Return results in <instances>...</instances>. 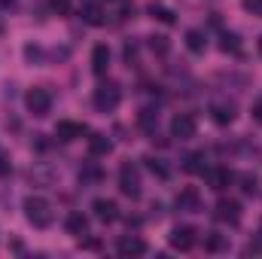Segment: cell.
Wrapping results in <instances>:
<instances>
[{"instance_id": "cell-1", "label": "cell", "mask_w": 262, "mask_h": 259, "mask_svg": "<svg viewBox=\"0 0 262 259\" xmlns=\"http://www.w3.org/2000/svg\"><path fill=\"white\" fill-rule=\"evenodd\" d=\"M25 217L34 229H49L52 220H55V210H52V201L43 198V195H31L25 198Z\"/></svg>"}, {"instance_id": "cell-2", "label": "cell", "mask_w": 262, "mask_h": 259, "mask_svg": "<svg viewBox=\"0 0 262 259\" xmlns=\"http://www.w3.org/2000/svg\"><path fill=\"white\" fill-rule=\"evenodd\" d=\"M119 101H122V89H119L116 82H104V85H98V89H95V107H98L101 113L116 110V107H119Z\"/></svg>"}, {"instance_id": "cell-3", "label": "cell", "mask_w": 262, "mask_h": 259, "mask_svg": "<svg viewBox=\"0 0 262 259\" xmlns=\"http://www.w3.org/2000/svg\"><path fill=\"white\" fill-rule=\"evenodd\" d=\"M25 107H28L34 116H46V113L52 110V92H49V89H43V85L31 89V92L25 95Z\"/></svg>"}, {"instance_id": "cell-4", "label": "cell", "mask_w": 262, "mask_h": 259, "mask_svg": "<svg viewBox=\"0 0 262 259\" xmlns=\"http://www.w3.org/2000/svg\"><path fill=\"white\" fill-rule=\"evenodd\" d=\"M119 189H122V195H128V198H137L140 195V171H137L134 162H125L119 168Z\"/></svg>"}, {"instance_id": "cell-5", "label": "cell", "mask_w": 262, "mask_h": 259, "mask_svg": "<svg viewBox=\"0 0 262 259\" xmlns=\"http://www.w3.org/2000/svg\"><path fill=\"white\" fill-rule=\"evenodd\" d=\"M195 131H198V122L192 113H177L171 119V137H177V140H192Z\"/></svg>"}, {"instance_id": "cell-6", "label": "cell", "mask_w": 262, "mask_h": 259, "mask_svg": "<svg viewBox=\"0 0 262 259\" xmlns=\"http://www.w3.org/2000/svg\"><path fill=\"white\" fill-rule=\"evenodd\" d=\"M213 217H216L220 223L238 226V223H241V204H238V201H232V198H220V201H216V210H213Z\"/></svg>"}, {"instance_id": "cell-7", "label": "cell", "mask_w": 262, "mask_h": 259, "mask_svg": "<svg viewBox=\"0 0 262 259\" xmlns=\"http://www.w3.org/2000/svg\"><path fill=\"white\" fill-rule=\"evenodd\" d=\"M92 213H95V220H101V223H116V220H119V207H116L113 198H95V201H92Z\"/></svg>"}, {"instance_id": "cell-8", "label": "cell", "mask_w": 262, "mask_h": 259, "mask_svg": "<svg viewBox=\"0 0 262 259\" xmlns=\"http://www.w3.org/2000/svg\"><path fill=\"white\" fill-rule=\"evenodd\" d=\"M192 244H195V229L192 226H177L171 232V247L174 250H192Z\"/></svg>"}, {"instance_id": "cell-9", "label": "cell", "mask_w": 262, "mask_h": 259, "mask_svg": "<svg viewBox=\"0 0 262 259\" xmlns=\"http://www.w3.org/2000/svg\"><path fill=\"white\" fill-rule=\"evenodd\" d=\"M116 250H119V256H143L146 253V241L137 238V235H125V238H119Z\"/></svg>"}, {"instance_id": "cell-10", "label": "cell", "mask_w": 262, "mask_h": 259, "mask_svg": "<svg viewBox=\"0 0 262 259\" xmlns=\"http://www.w3.org/2000/svg\"><path fill=\"white\" fill-rule=\"evenodd\" d=\"M210 119H213L216 125H232V122H235V104H229V101L210 104Z\"/></svg>"}, {"instance_id": "cell-11", "label": "cell", "mask_w": 262, "mask_h": 259, "mask_svg": "<svg viewBox=\"0 0 262 259\" xmlns=\"http://www.w3.org/2000/svg\"><path fill=\"white\" fill-rule=\"evenodd\" d=\"M207 174V183H210V189H216V192H223L232 180H235V174L229 171V168H207L204 171Z\"/></svg>"}, {"instance_id": "cell-12", "label": "cell", "mask_w": 262, "mask_h": 259, "mask_svg": "<svg viewBox=\"0 0 262 259\" xmlns=\"http://www.w3.org/2000/svg\"><path fill=\"white\" fill-rule=\"evenodd\" d=\"M92 70H95L98 76H104V73L110 70V49H107V43H98V46L92 49Z\"/></svg>"}, {"instance_id": "cell-13", "label": "cell", "mask_w": 262, "mask_h": 259, "mask_svg": "<svg viewBox=\"0 0 262 259\" xmlns=\"http://www.w3.org/2000/svg\"><path fill=\"white\" fill-rule=\"evenodd\" d=\"M67 232H70V235H76V238L89 235V217H85V213H79V210L67 213Z\"/></svg>"}, {"instance_id": "cell-14", "label": "cell", "mask_w": 262, "mask_h": 259, "mask_svg": "<svg viewBox=\"0 0 262 259\" xmlns=\"http://www.w3.org/2000/svg\"><path fill=\"white\" fill-rule=\"evenodd\" d=\"M177 207L186 210V213H195V210H201V198H198L195 189H183L177 195Z\"/></svg>"}, {"instance_id": "cell-15", "label": "cell", "mask_w": 262, "mask_h": 259, "mask_svg": "<svg viewBox=\"0 0 262 259\" xmlns=\"http://www.w3.org/2000/svg\"><path fill=\"white\" fill-rule=\"evenodd\" d=\"M110 149H113V140L107 134H92L89 137V153L92 156H107Z\"/></svg>"}, {"instance_id": "cell-16", "label": "cell", "mask_w": 262, "mask_h": 259, "mask_svg": "<svg viewBox=\"0 0 262 259\" xmlns=\"http://www.w3.org/2000/svg\"><path fill=\"white\" fill-rule=\"evenodd\" d=\"M58 137H61V140H76V137H82V134H85V125H82V122H58Z\"/></svg>"}, {"instance_id": "cell-17", "label": "cell", "mask_w": 262, "mask_h": 259, "mask_svg": "<svg viewBox=\"0 0 262 259\" xmlns=\"http://www.w3.org/2000/svg\"><path fill=\"white\" fill-rule=\"evenodd\" d=\"M82 21H85V25H104V9L89 0V3L82 6Z\"/></svg>"}, {"instance_id": "cell-18", "label": "cell", "mask_w": 262, "mask_h": 259, "mask_svg": "<svg viewBox=\"0 0 262 259\" xmlns=\"http://www.w3.org/2000/svg\"><path fill=\"white\" fill-rule=\"evenodd\" d=\"M204 247H207L210 253H223V250H229V235H220V232H210V235L204 238Z\"/></svg>"}, {"instance_id": "cell-19", "label": "cell", "mask_w": 262, "mask_h": 259, "mask_svg": "<svg viewBox=\"0 0 262 259\" xmlns=\"http://www.w3.org/2000/svg\"><path fill=\"white\" fill-rule=\"evenodd\" d=\"M186 49L195 52V55H201V52L207 49V40H204L201 31H186Z\"/></svg>"}, {"instance_id": "cell-20", "label": "cell", "mask_w": 262, "mask_h": 259, "mask_svg": "<svg viewBox=\"0 0 262 259\" xmlns=\"http://www.w3.org/2000/svg\"><path fill=\"white\" fill-rule=\"evenodd\" d=\"M189 174H204L207 171V165H204V153H192V156H186V165H183Z\"/></svg>"}, {"instance_id": "cell-21", "label": "cell", "mask_w": 262, "mask_h": 259, "mask_svg": "<svg viewBox=\"0 0 262 259\" xmlns=\"http://www.w3.org/2000/svg\"><path fill=\"white\" fill-rule=\"evenodd\" d=\"M159 125V113L156 110H140V128L146 131V134H152Z\"/></svg>"}, {"instance_id": "cell-22", "label": "cell", "mask_w": 262, "mask_h": 259, "mask_svg": "<svg viewBox=\"0 0 262 259\" xmlns=\"http://www.w3.org/2000/svg\"><path fill=\"white\" fill-rule=\"evenodd\" d=\"M79 180H82V183H98V180H101V168H98V165H85V168L79 171Z\"/></svg>"}, {"instance_id": "cell-23", "label": "cell", "mask_w": 262, "mask_h": 259, "mask_svg": "<svg viewBox=\"0 0 262 259\" xmlns=\"http://www.w3.org/2000/svg\"><path fill=\"white\" fill-rule=\"evenodd\" d=\"M149 12H152L159 21H165V25H174V12H171V9H165V6H149Z\"/></svg>"}, {"instance_id": "cell-24", "label": "cell", "mask_w": 262, "mask_h": 259, "mask_svg": "<svg viewBox=\"0 0 262 259\" xmlns=\"http://www.w3.org/2000/svg\"><path fill=\"white\" fill-rule=\"evenodd\" d=\"M149 49L159 52V55H165L171 49V43H168V37H149Z\"/></svg>"}, {"instance_id": "cell-25", "label": "cell", "mask_w": 262, "mask_h": 259, "mask_svg": "<svg viewBox=\"0 0 262 259\" xmlns=\"http://www.w3.org/2000/svg\"><path fill=\"white\" fill-rule=\"evenodd\" d=\"M146 168H149L152 174H159V177H168V165H165L162 159H146Z\"/></svg>"}, {"instance_id": "cell-26", "label": "cell", "mask_w": 262, "mask_h": 259, "mask_svg": "<svg viewBox=\"0 0 262 259\" xmlns=\"http://www.w3.org/2000/svg\"><path fill=\"white\" fill-rule=\"evenodd\" d=\"M49 6H52V12H58V15H67V12L73 9V0H49Z\"/></svg>"}, {"instance_id": "cell-27", "label": "cell", "mask_w": 262, "mask_h": 259, "mask_svg": "<svg viewBox=\"0 0 262 259\" xmlns=\"http://www.w3.org/2000/svg\"><path fill=\"white\" fill-rule=\"evenodd\" d=\"M241 189H244V195H256V177L244 174V177H241Z\"/></svg>"}, {"instance_id": "cell-28", "label": "cell", "mask_w": 262, "mask_h": 259, "mask_svg": "<svg viewBox=\"0 0 262 259\" xmlns=\"http://www.w3.org/2000/svg\"><path fill=\"white\" fill-rule=\"evenodd\" d=\"M244 9L253 15H262V0H244Z\"/></svg>"}, {"instance_id": "cell-29", "label": "cell", "mask_w": 262, "mask_h": 259, "mask_svg": "<svg viewBox=\"0 0 262 259\" xmlns=\"http://www.w3.org/2000/svg\"><path fill=\"white\" fill-rule=\"evenodd\" d=\"M223 49H238V37H223Z\"/></svg>"}, {"instance_id": "cell-30", "label": "cell", "mask_w": 262, "mask_h": 259, "mask_svg": "<svg viewBox=\"0 0 262 259\" xmlns=\"http://www.w3.org/2000/svg\"><path fill=\"white\" fill-rule=\"evenodd\" d=\"M9 171H12V165H9V159H6V156H0V177H6Z\"/></svg>"}, {"instance_id": "cell-31", "label": "cell", "mask_w": 262, "mask_h": 259, "mask_svg": "<svg viewBox=\"0 0 262 259\" xmlns=\"http://www.w3.org/2000/svg\"><path fill=\"white\" fill-rule=\"evenodd\" d=\"M253 119H256V122L262 125V98L256 101V104H253Z\"/></svg>"}, {"instance_id": "cell-32", "label": "cell", "mask_w": 262, "mask_h": 259, "mask_svg": "<svg viewBox=\"0 0 262 259\" xmlns=\"http://www.w3.org/2000/svg\"><path fill=\"white\" fill-rule=\"evenodd\" d=\"M12 3H15V0H0V6H12Z\"/></svg>"}, {"instance_id": "cell-33", "label": "cell", "mask_w": 262, "mask_h": 259, "mask_svg": "<svg viewBox=\"0 0 262 259\" xmlns=\"http://www.w3.org/2000/svg\"><path fill=\"white\" fill-rule=\"evenodd\" d=\"M259 55H262V37H259Z\"/></svg>"}]
</instances>
